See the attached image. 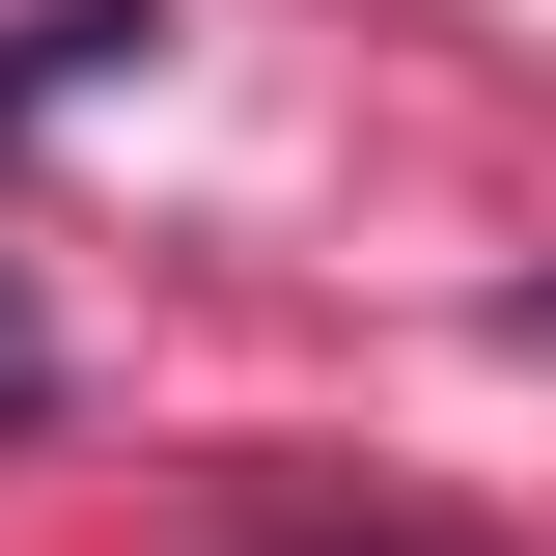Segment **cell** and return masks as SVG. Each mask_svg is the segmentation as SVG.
I'll list each match as a JSON object with an SVG mask.
<instances>
[{
  "label": "cell",
  "mask_w": 556,
  "mask_h": 556,
  "mask_svg": "<svg viewBox=\"0 0 556 556\" xmlns=\"http://www.w3.org/2000/svg\"><path fill=\"white\" fill-rule=\"evenodd\" d=\"M28 417H56V334H28V278H0V445H28Z\"/></svg>",
  "instance_id": "1"
}]
</instances>
